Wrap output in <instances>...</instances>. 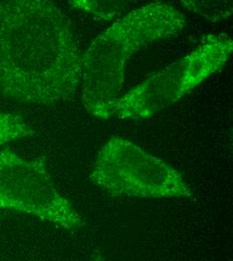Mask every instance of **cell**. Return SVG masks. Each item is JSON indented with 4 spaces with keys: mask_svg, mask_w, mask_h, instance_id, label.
I'll use <instances>...</instances> for the list:
<instances>
[{
    "mask_svg": "<svg viewBox=\"0 0 233 261\" xmlns=\"http://www.w3.org/2000/svg\"><path fill=\"white\" fill-rule=\"evenodd\" d=\"M83 54L55 0H0V93L53 105L75 94Z\"/></svg>",
    "mask_w": 233,
    "mask_h": 261,
    "instance_id": "6da1fadb",
    "label": "cell"
},
{
    "mask_svg": "<svg viewBox=\"0 0 233 261\" xmlns=\"http://www.w3.org/2000/svg\"><path fill=\"white\" fill-rule=\"evenodd\" d=\"M183 13L170 4L154 2L114 22L83 55V103L92 116L109 120V110L120 97L128 61L142 47L181 33Z\"/></svg>",
    "mask_w": 233,
    "mask_h": 261,
    "instance_id": "7a4b0ae2",
    "label": "cell"
},
{
    "mask_svg": "<svg viewBox=\"0 0 233 261\" xmlns=\"http://www.w3.org/2000/svg\"><path fill=\"white\" fill-rule=\"evenodd\" d=\"M232 38L207 35L189 55L148 77L111 106L108 119L146 120L191 93L229 61Z\"/></svg>",
    "mask_w": 233,
    "mask_h": 261,
    "instance_id": "3957f363",
    "label": "cell"
},
{
    "mask_svg": "<svg viewBox=\"0 0 233 261\" xmlns=\"http://www.w3.org/2000/svg\"><path fill=\"white\" fill-rule=\"evenodd\" d=\"M90 180L113 197L161 199L193 194L180 172L122 137L111 138L100 148Z\"/></svg>",
    "mask_w": 233,
    "mask_h": 261,
    "instance_id": "277c9868",
    "label": "cell"
},
{
    "mask_svg": "<svg viewBox=\"0 0 233 261\" xmlns=\"http://www.w3.org/2000/svg\"><path fill=\"white\" fill-rule=\"evenodd\" d=\"M0 209L36 216L69 231L86 226L70 202L58 191L42 158L0 153Z\"/></svg>",
    "mask_w": 233,
    "mask_h": 261,
    "instance_id": "5b68a950",
    "label": "cell"
},
{
    "mask_svg": "<svg viewBox=\"0 0 233 261\" xmlns=\"http://www.w3.org/2000/svg\"><path fill=\"white\" fill-rule=\"evenodd\" d=\"M70 5L99 19L111 20L122 15L137 0H69Z\"/></svg>",
    "mask_w": 233,
    "mask_h": 261,
    "instance_id": "8992f818",
    "label": "cell"
},
{
    "mask_svg": "<svg viewBox=\"0 0 233 261\" xmlns=\"http://www.w3.org/2000/svg\"><path fill=\"white\" fill-rule=\"evenodd\" d=\"M192 13L208 22L215 23L231 17L233 0H180Z\"/></svg>",
    "mask_w": 233,
    "mask_h": 261,
    "instance_id": "52a82bcc",
    "label": "cell"
},
{
    "mask_svg": "<svg viewBox=\"0 0 233 261\" xmlns=\"http://www.w3.org/2000/svg\"><path fill=\"white\" fill-rule=\"evenodd\" d=\"M33 134V128L21 116L0 112V146Z\"/></svg>",
    "mask_w": 233,
    "mask_h": 261,
    "instance_id": "ba28073f",
    "label": "cell"
},
{
    "mask_svg": "<svg viewBox=\"0 0 233 261\" xmlns=\"http://www.w3.org/2000/svg\"><path fill=\"white\" fill-rule=\"evenodd\" d=\"M2 217H3V213H1V212H0V220L2 219Z\"/></svg>",
    "mask_w": 233,
    "mask_h": 261,
    "instance_id": "9c48e42d",
    "label": "cell"
}]
</instances>
